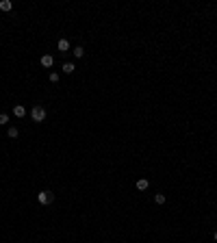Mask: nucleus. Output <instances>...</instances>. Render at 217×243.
Masks as SVG:
<instances>
[{
  "label": "nucleus",
  "mask_w": 217,
  "mask_h": 243,
  "mask_svg": "<svg viewBox=\"0 0 217 243\" xmlns=\"http://www.w3.org/2000/svg\"><path fill=\"white\" fill-rule=\"evenodd\" d=\"M31 117H33V122H43L46 119V109L43 106H33V111H31Z\"/></svg>",
  "instance_id": "1"
},
{
  "label": "nucleus",
  "mask_w": 217,
  "mask_h": 243,
  "mask_svg": "<svg viewBox=\"0 0 217 243\" xmlns=\"http://www.w3.org/2000/svg\"><path fill=\"white\" fill-rule=\"evenodd\" d=\"M37 202H39V204H50V202H52V193H50V191H39V193H37Z\"/></svg>",
  "instance_id": "2"
},
{
  "label": "nucleus",
  "mask_w": 217,
  "mask_h": 243,
  "mask_svg": "<svg viewBox=\"0 0 217 243\" xmlns=\"http://www.w3.org/2000/svg\"><path fill=\"white\" fill-rule=\"evenodd\" d=\"M13 115H15V117H24V115H26V109H24L22 104H15V109H13Z\"/></svg>",
  "instance_id": "3"
},
{
  "label": "nucleus",
  "mask_w": 217,
  "mask_h": 243,
  "mask_svg": "<svg viewBox=\"0 0 217 243\" xmlns=\"http://www.w3.org/2000/svg\"><path fill=\"white\" fill-rule=\"evenodd\" d=\"M52 61H54V59H52V54H43V56H42V65H43V67H50V65H52Z\"/></svg>",
  "instance_id": "4"
},
{
  "label": "nucleus",
  "mask_w": 217,
  "mask_h": 243,
  "mask_svg": "<svg viewBox=\"0 0 217 243\" xmlns=\"http://www.w3.org/2000/svg\"><path fill=\"white\" fill-rule=\"evenodd\" d=\"M59 50H61V52H67V50H70V41H67V39H59Z\"/></svg>",
  "instance_id": "5"
},
{
  "label": "nucleus",
  "mask_w": 217,
  "mask_h": 243,
  "mask_svg": "<svg viewBox=\"0 0 217 243\" xmlns=\"http://www.w3.org/2000/svg\"><path fill=\"white\" fill-rule=\"evenodd\" d=\"M148 187H150V182H148L145 178H141V180H137V189H139V191H143V189H148Z\"/></svg>",
  "instance_id": "6"
},
{
  "label": "nucleus",
  "mask_w": 217,
  "mask_h": 243,
  "mask_svg": "<svg viewBox=\"0 0 217 243\" xmlns=\"http://www.w3.org/2000/svg\"><path fill=\"white\" fill-rule=\"evenodd\" d=\"M11 7H13L11 0H2V2H0V9H2V11H11Z\"/></svg>",
  "instance_id": "7"
},
{
  "label": "nucleus",
  "mask_w": 217,
  "mask_h": 243,
  "mask_svg": "<svg viewBox=\"0 0 217 243\" xmlns=\"http://www.w3.org/2000/svg\"><path fill=\"white\" fill-rule=\"evenodd\" d=\"M74 70H76V67H74V63H65V65H63V72H65V74H72Z\"/></svg>",
  "instance_id": "8"
},
{
  "label": "nucleus",
  "mask_w": 217,
  "mask_h": 243,
  "mask_svg": "<svg viewBox=\"0 0 217 243\" xmlns=\"http://www.w3.org/2000/svg\"><path fill=\"white\" fill-rule=\"evenodd\" d=\"M17 135H20V130H17L15 126H11V128H9V137H11V139H17Z\"/></svg>",
  "instance_id": "9"
},
{
  "label": "nucleus",
  "mask_w": 217,
  "mask_h": 243,
  "mask_svg": "<svg viewBox=\"0 0 217 243\" xmlns=\"http://www.w3.org/2000/svg\"><path fill=\"white\" fill-rule=\"evenodd\" d=\"M154 202H156V204H165V195H163V193H156V195H154Z\"/></svg>",
  "instance_id": "10"
},
{
  "label": "nucleus",
  "mask_w": 217,
  "mask_h": 243,
  "mask_svg": "<svg viewBox=\"0 0 217 243\" xmlns=\"http://www.w3.org/2000/svg\"><path fill=\"white\" fill-rule=\"evenodd\" d=\"M83 54H85V50L81 48V46H76V48H74V56H76V59H81Z\"/></svg>",
  "instance_id": "11"
},
{
  "label": "nucleus",
  "mask_w": 217,
  "mask_h": 243,
  "mask_svg": "<svg viewBox=\"0 0 217 243\" xmlns=\"http://www.w3.org/2000/svg\"><path fill=\"white\" fill-rule=\"evenodd\" d=\"M7 122H9V115H7V113H0V126H4Z\"/></svg>",
  "instance_id": "12"
},
{
  "label": "nucleus",
  "mask_w": 217,
  "mask_h": 243,
  "mask_svg": "<svg viewBox=\"0 0 217 243\" xmlns=\"http://www.w3.org/2000/svg\"><path fill=\"white\" fill-rule=\"evenodd\" d=\"M50 83H59V74H57V72L50 74Z\"/></svg>",
  "instance_id": "13"
},
{
  "label": "nucleus",
  "mask_w": 217,
  "mask_h": 243,
  "mask_svg": "<svg viewBox=\"0 0 217 243\" xmlns=\"http://www.w3.org/2000/svg\"><path fill=\"white\" fill-rule=\"evenodd\" d=\"M215 241H217V232H215Z\"/></svg>",
  "instance_id": "14"
}]
</instances>
